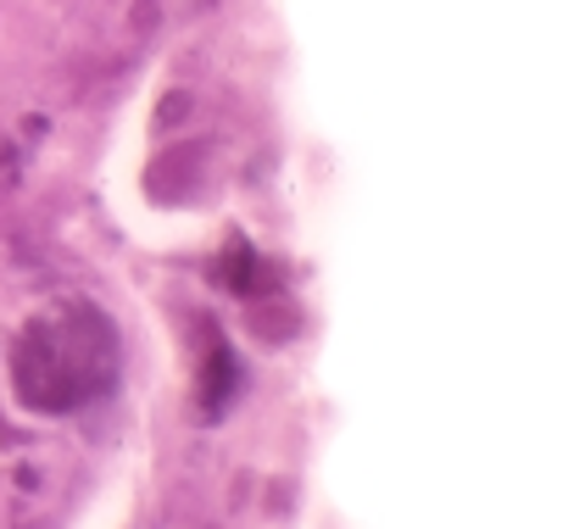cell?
<instances>
[{"mask_svg": "<svg viewBox=\"0 0 568 529\" xmlns=\"http://www.w3.org/2000/svg\"><path fill=\"white\" fill-rule=\"evenodd\" d=\"M234 385H240V363H234L229 340L212 329V346H206V374H201V401H206V413H212V418L229 407Z\"/></svg>", "mask_w": 568, "mask_h": 529, "instance_id": "cell-2", "label": "cell"}, {"mask_svg": "<svg viewBox=\"0 0 568 529\" xmlns=\"http://www.w3.org/2000/svg\"><path fill=\"white\" fill-rule=\"evenodd\" d=\"M95 307H68L62 318H45V324H29L23 340H18V396L23 407H40V413H73L84 407L95 390L112 385L118 374V340H101L95 352L84 346V335L95 329Z\"/></svg>", "mask_w": 568, "mask_h": 529, "instance_id": "cell-1", "label": "cell"}]
</instances>
